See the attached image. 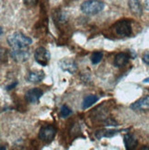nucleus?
I'll use <instances>...</instances> for the list:
<instances>
[{
	"mask_svg": "<svg viewBox=\"0 0 149 150\" xmlns=\"http://www.w3.org/2000/svg\"><path fill=\"white\" fill-rule=\"evenodd\" d=\"M10 56L14 61L18 63H21V62L27 61L29 59L30 52L27 50V48H23V49L13 48V50L10 52Z\"/></svg>",
	"mask_w": 149,
	"mask_h": 150,
	"instance_id": "423d86ee",
	"label": "nucleus"
},
{
	"mask_svg": "<svg viewBox=\"0 0 149 150\" xmlns=\"http://www.w3.org/2000/svg\"><path fill=\"white\" fill-rule=\"evenodd\" d=\"M45 77V74L42 70H35V71H30L26 76V79L30 83H38L43 80Z\"/></svg>",
	"mask_w": 149,
	"mask_h": 150,
	"instance_id": "9d476101",
	"label": "nucleus"
},
{
	"mask_svg": "<svg viewBox=\"0 0 149 150\" xmlns=\"http://www.w3.org/2000/svg\"><path fill=\"white\" fill-rule=\"evenodd\" d=\"M129 8H130L131 11L136 16H141L143 13V8L139 2V0H129L128 1Z\"/></svg>",
	"mask_w": 149,
	"mask_h": 150,
	"instance_id": "2eb2a0df",
	"label": "nucleus"
},
{
	"mask_svg": "<svg viewBox=\"0 0 149 150\" xmlns=\"http://www.w3.org/2000/svg\"><path fill=\"white\" fill-rule=\"evenodd\" d=\"M56 134V128L53 125H43L39 132V138L45 143H51Z\"/></svg>",
	"mask_w": 149,
	"mask_h": 150,
	"instance_id": "20e7f679",
	"label": "nucleus"
},
{
	"mask_svg": "<svg viewBox=\"0 0 149 150\" xmlns=\"http://www.w3.org/2000/svg\"><path fill=\"white\" fill-rule=\"evenodd\" d=\"M4 149H6V147H4V146H1V150H4Z\"/></svg>",
	"mask_w": 149,
	"mask_h": 150,
	"instance_id": "5701e85b",
	"label": "nucleus"
},
{
	"mask_svg": "<svg viewBox=\"0 0 149 150\" xmlns=\"http://www.w3.org/2000/svg\"><path fill=\"white\" fill-rule=\"evenodd\" d=\"M59 67L64 71L69 74H74L77 71V64L75 60L71 58H64L59 62Z\"/></svg>",
	"mask_w": 149,
	"mask_h": 150,
	"instance_id": "0eeeda50",
	"label": "nucleus"
},
{
	"mask_svg": "<svg viewBox=\"0 0 149 150\" xmlns=\"http://www.w3.org/2000/svg\"><path fill=\"white\" fill-rule=\"evenodd\" d=\"M6 41H8V43L12 48H15V49L27 48L32 43V40L30 37L26 36L22 32H19V31H17L10 34L8 37V39H6Z\"/></svg>",
	"mask_w": 149,
	"mask_h": 150,
	"instance_id": "f257e3e1",
	"label": "nucleus"
},
{
	"mask_svg": "<svg viewBox=\"0 0 149 150\" xmlns=\"http://www.w3.org/2000/svg\"><path fill=\"white\" fill-rule=\"evenodd\" d=\"M143 82H144V83H149V77L145 78V79L143 80Z\"/></svg>",
	"mask_w": 149,
	"mask_h": 150,
	"instance_id": "4be33fe9",
	"label": "nucleus"
},
{
	"mask_svg": "<svg viewBox=\"0 0 149 150\" xmlns=\"http://www.w3.org/2000/svg\"><path fill=\"white\" fill-rule=\"evenodd\" d=\"M18 84V81L13 82V83H11L10 85H8V86H6V90H11V89L14 88Z\"/></svg>",
	"mask_w": 149,
	"mask_h": 150,
	"instance_id": "aec40b11",
	"label": "nucleus"
},
{
	"mask_svg": "<svg viewBox=\"0 0 149 150\" xmlns=\"http://www.w3.org/2000/svg\"><path fill=\"white\" fill-rule=\"evenodd\" d=\"M115 33L120 37H129L132 34L131 21L127 19H121L113 25Z\"/></svg>",
	"mask_w": 149,
	"mask_h": 150,
	"instance_id": "7ed1b4c3",
	"label": "nucleus"
},
{
	"mask_svg": "<svg viewBox=\"0 0 149 150\" xmlns=\"http://www.w3.org/2000/svg\"><path fill=\"white\" fill-rule=\"evenodd\" d=\"M35 61L42 67H47L50 62L51 54L49 51L44 47H38L34 52Z\"/></svg>",
	"mask_w": 149,
	"mask_h": 150,
	"instance_id": "39448f33",
	"label": "nucleus"
},
{
	"mask_svg": "<svg viewBox=\"0 0 149 150\" xmlns=\"http://www.w3.org/2000/svg\"><path fill=\"white\" fill-rule=\"evenodd\" d=\"M102 58H103V54L101 52H94V53L91 54L90 60H91V63L93 64H98L99 63H100Z\"/></svg>",
	"mask_w": 149,
	"mask_h": 150,
	"instance_id": "dca6fc26",
	"label": "nucleus"
},
{
	"mask_svg": "<svg viewBox=\"0 0 149 150\" xmlns=\"http://www.w3.org/2000/svg\"><path fill=\"white\" fill-rule=\"evenodd\" d=\"M142 60H143V62L145 64L149 66V52H145V53H144L143 56H142Z\"/></svg>",
	"mask_w": 149,
	"mask_h": 150,
	"instance_id": "a211bd4d",
	"label": "nucleus"
},
{
	"mask_svg": "<svg viewBox=\"0 0 149 150\" xmlns=\"http://www.w3.org/2000/svg\"><path fill=\"white\" fill-rule=\"evenodd\" d=\"M120 132V130H112V129H102L97 131L95 135L98 139H102L103 137L106 138H111L113 137L114 135H116Z\"/></svg>",
	"mask_w": 149,
	"mask_h": 150,
	"instance_id": "ddd939ff",
	"label": "nucleus"
},
{
	"mask_svg": "<svg viewBox=\"0 0 149 150\" xmlns=\"http://www.w3.org/2000/svg\"><path fill=\"white\" fill-rule=\"evenodd\" d=\"M130 108L134 112H147L149 110V96H145L134 101L130 105Z\"/></svg>",
	"mask_w": 149,
	"mask_h": 150,
	"instance_id": "6e6552de",
	"label": "nucleus"
},
{
	"mask_svg": "<svg viewBox=\"0 0 149 150\" xmlns=\"http://www.w3.org/2000/svg\"><path fill=\"white\" fill-rule=\"evenodd\" d=\"M124 146L127 150H133L138 146V141L132 134H126L124 136Z\"/></svg>",
	"mask_w": 149,
	"mask_h": 150,
	"instance_id": "f8f14e48",
	"label": "nucleus"
},
{
	"mask_svg": "<svg viewBox=\"0 0 149 150\" xmlns=\"http://www.w3.org/2000/svg\"><path fill=\"white\" fill-rule=\"evenodd\" d=\"M23 1L25 5H27L29 6H33L37 4L38 0H23Z\"/></svg>",
	"mask_w": 149,
	"mask_h": 150,
	"instance_id": "6ab92c4d",
	"label": "nucleus"
},
{
	"mask_svg": "<svg viewBox=\"0 0 149 150\" xmlns=\"http://www.w3.org/2000/svg\"><path fill=\"white\" fill-rule=\"evenodd\" d=\"M145 8L147 9H149V0H147V1L145 2Z\"/></svg>",
	"mask_w": 149,
	"mask_h": 150,
	"instance_id": "412c9836",
	"label": "nucleus"
},
{
	"mask_svg": "<svg viewBox=\"0 0 149 150\" xmlns=\"http://www.w3.org/2000/svg\"><path fill=\"white\" fill-rule=\"evenodd\" d=\"M43 92L41 88H34L29 89L25 94V100L29 103H38L40 99L42 98Z\"/></svg>",
	"mask_w": 149,
	"mask_h": 150,
	"instance_id": "1a4fd4ad",
	"label": "nucleus"
},
{
	"mask_svg": "<svg viewBox=\"0 0 149 150\" xmlns=\"http://www.w3.org/2000/svg\"><path fill=\"white\" fill-rule=\"evenodd\" d=\"M104 3L100 0H86L81 4L80 8L87 15H97L104 9Z\"/></svg>",
	"mask_w": 149,
	"mask_h": 150,
	"instance_id": "f03ea898",
	"label": "nucleus"
},
{
	"mask_svg": "<svg viewBox=\"0 0 149 150\" xmlns=\"http://www.w3.org/2000/svg\"><path fill=\"white\" fill-rule=\"evenodd\" d=\"M98 100H99V97L97 95L89 94V95L86 96L85 98H84L83 102H82V109L87 110V109L90 108L91 106H93V104H95Z\"/></svg>",
	"mask_w": 149,
	"mask_h": 150,
	"instance_id": "4468645a",
	"label": "nucleus"
},
{
	"mask_svg": "<svg viewBox=\"0 0 149 150\" xmlns=\"http://www.w3.org/2000/svg\"><path fill=\"white\" fill-rule=\"evenodd\" d=\"M130 55L126 53H119L116 54L115 58H114V66L116 67H124L126 64L129 63V60H130Z\"/></svg>",
	"mask_w": 149,
	"mask_h": 150,
	"instance_id": "9b49d317",
	"label": "nucleus"
},
{
	"mask_svg": "<svg viewBox=\"0 0 149 150\" xmlns=\"http://www.w3.org/2000/svg\"><path fill=\"white\" fill-rule=\"evenodd\" d=\"M71 113H72V110H71L67 105H63L60 110V116L61 118H66Z\"/></svg>",
	"mask_w": 149,
	"mask_h": 150,
	"instance_id": "f3484780",
	"label": "nucleus"
}]
</instances>
